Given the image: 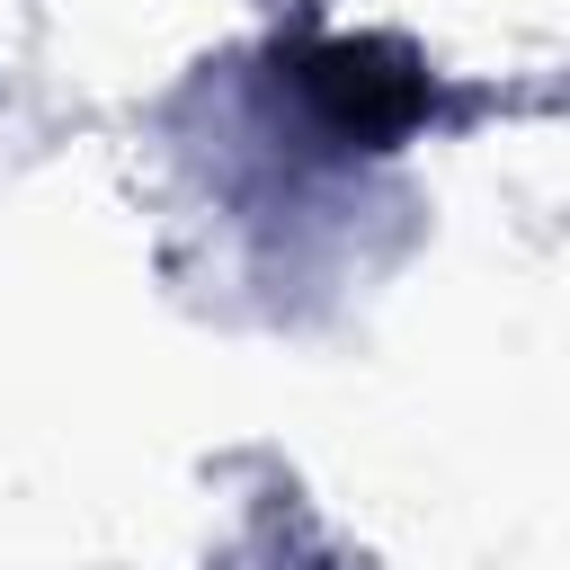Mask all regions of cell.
I'll list each match as a JSON object with an SVG mask.
<instances>
[{
    "label": "cell",
    "instance_id": "cell-1",
    "mask_svg": "<svg viewBox=\"0 0 570 570\" xmlns=\"http://www.w3.org/2000/svg\"><path fill=\"white\" fill-rule=\"evenodd\" d=\"M312 89H321V98H330V116H338V125H356V134L401 125V116H410V98H419V80H410V71H383V53H374V45H330V53H312Z\"/></svg>",
    "mask_w": 570,
    "mask_h": 570
}]
</instances>
